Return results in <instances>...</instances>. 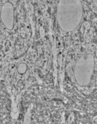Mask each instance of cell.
I'll use <instances>...</instances> for the list:
<instances>
[{
  "mask_svg": "<svg viewBox=\"0 0 97 124\" xmlns=\"http://www.w3.org/2000/svg\"><path fill=\"white\" fill-rule=\"evenodd\" d=\"M92 2H93L94 5H95V6H96V0H92Z\"/></svg>",
  "mask_w": 97,
  "mask_h": 124,
  "instance_id": "3",
  "label": "cell"
},
{
  "mask_svg": "<svg viewBox=\"0 0 97 124\" xmlns=\"http://www.w3.org/2000/svg\"><path fill=\"white\" fill-rule=\"evenodd\" d=\"M1 21L7 29H13L14 24V9L11 2L4 3L1 7Z\"/></svg>",
  "mask_w": 97,
  "mask_h": 124,
  "instance_id": "2",
  "label": "cell"
},
{
  "mask_svg": "<svg viewBox=\"0 0 97 124\" xmlns=\"http://www.w3.org/2000/svg\"><path fill=\"white\" fill-rule=\"evenodd\" d=\"M83 17L81 0H59L57 8V20L60 27L71 31L79 25Z\"/></svg>",
  "mask_w": 97,
  "mask_h": 124,
  "instance_id": "1",
  "label": "cell"
}]
</instances>
